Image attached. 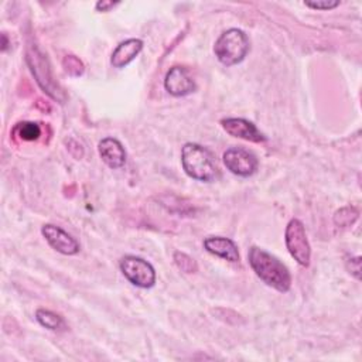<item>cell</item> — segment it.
Listing matches in <instances>:
<instances>
[{
  "label": "cell",
  "mask_w": 362,
  "mask_h": 362,
  "mask_svg": "<svg viewBox=\"0 0 362 362\" xmlns=\"http://www.w3.org/2000/svg\"><path fill=\"white\" fill-rule=\"evenodd\" d=\"M286 246L291 257L301 266L307 267L311 259V247L307 239L304 225L300 219L293 218L286 226Z\"/></svg>",
  "instance_id": "cell-4"
},
{
  "label": "cell",
  "mask_w": 362,
  "mask_h": 362,
  "mask_svg": "<svg viewBox=\"0 0 362 362\" xmlns=\"http://www.w3.org/2000/svg\"><path fill=\"white\" fill-rule=\"evenodd\" d=\"M35 320L45 328L51 329V331H64L66 328L65 321L62 320L61 315L45 310V308H38L35 311Z\"/></svg>",
  "instance_id": "cell-14"
},
{
  "label": "cell",
  "mask_w": 362,
  "mask_h": 362,
  "mask_svg": "<svg viewBox=\"0 0 362 362\" xmlns=\"http://www.w3.org/2000/svg\"><path fill=\"white\" fill-rule=\"evenodd\" d=\"M143 49V41L139 38H129L120 42L112 52L110 62L115 68H123L130 64Z\"/></svg>",
  "instance_id": "cell-13"
},
{
  "label": "cell",
  "mask_w": 362,
  "mask_h": 362,
  "mask_svg": "<svg viewBox=\"0 0 362 362\" xmlns=\"http://www.w3.org/2000/svg\"><path fill=\"white\" fill-rule=\"evenodd\" d=\"M247 260L252 270L262 281L280 293L288 291L291 286V274L286 264H283L276 256L262 247L252 246L247 252Z\"/></svg>",
  "instance_id": "cell-1"
},
{
  "label": "cell",
  "mask_w": 362,
  "mask_h": 362,
  "mask_svg": "<svg viewBox=\"0 0 362 362\" xmlns=\"http://www.w3.org/2000/svg\"><path fill=\"white\" fill-rule=\"evenodd\" d=\"M119 1H107V0H100L96 3V10L98 11H109L110 8H113L115 6H117Z\"/></svg>",
  "instance_id": "cell-20"
},
{
  "label": "cell",
  "mask_w": 362,
  "mask_h": 362,
  "mask_svg": "<svg viewBox=\"0 0 362 362\" xmlns=\"http://www.w3.org/2000/svg\"><path fill=\"white\" fill-rule=\"evenodd\" d=\"M174 260L177 263V266L184 270L185 273H192L197 270V264L194 262L192 257H189L188 255L185 253H181V252H175L174 253Z\"/></svg>",
  "instance_id": "cell-17"
},
{
  "label": "cell",
  "mask_w": 362,
  "mask_h": 362,
  "mask_svg": "<svg viewBox=\"0 0 362 362\" xmlns=\"http://www.w3.org/2000/svg\"><path fill=\"white\" fill-rule=\"evenodd\" d=\"M27 61L30 64L31 72L35 76L38 85L44 89V92H47L52 99L59 100L62 103L64 100V92L62 89L52 81L51 76V71L49 66L47 64V58H44V55L41 52H38L37 49H31L27 54Z\"/></svg>",
  "instance_id": "cell-6"
},
{
  "label": "cell",
  "mask_w": 362,
  "mask_h": 362,
  "mask_svg": "<svg viewBox=\"0 0 362 362\" xmlns=\"http://www.w3.org/2000/svg\"><path fill=\"white\" fill-rule=\"evenodd\" d=\"M358 215H359V212L355 208L346 206V208L337 211V214L334 216V222H335V225L345 228V226L352 225L358 219Z\"/></svg>",
  "instance_id": "cell-16"
},
{
  "label": "cell",
  "mask_w": 362,
  "mask_h": 362,
  "mask_svg": "<svg viewBox=\"0 0 362 362\" xmlns=\"http://www.w3.org/2000/svg\"><path fill=\"white\" fill-rule=\"evenodd\" d=\"M222 129L238 139H243L253 143L266 141V136L249 120L242 117H226L221 120Z\"/></svg>",
  "instance_id": "cell-9"
},
{
  "label": "cell",
  "mask_w": 362,
  "mask_h": 362,
  "mask_svg": "<svg viewBox=\"0 0 362 362\" xmlns=\"http://www.w3.org/2000/svg\"><path fill=\"white\" fill-rule=\"evenodd\" d=\"M14 134H17L21 140L33 141L41 136V129L34 122H23L14 127Z\"/></svg>",
  "instance_id": "cell-15"
},
{
  "label": "cell",
  "mask_w": 362,
  "mask_h": 362,
  "mask_svg": "<svg viewBox=\"0 0 362 362\" xmlns=\"http://www.w3.org/2000/svg\"><path fill=\"white\" fill-rule=\"evenodd\" d=\"M98 150H99L100 158L103 160V163L107 167L116 170V168H120V167L124 165L126 151H124V147L122 146V143L117 139H113V137L102 139L99 141Z\"/></svg>",
  "instance_id": "cell-11"
},
{
  "label": "cell",
  "mask_w": 362,
  "mask_h": 362,
  "mask_svg": "<svg viewBox=\"0 0 362 362\" xmlns=\"http://www.w3.org/2000/svg\"><path fill=\"white\" fill-rule=\"evenodd\" d=\"M304 4L310 8L315 10H331L339 6L338 0H317V1H304Z\"/></svg>",
  "instance_id": "cell-19"
},
{
  "label": "cell",
  "mask_w": 362,
  "mask_h": 362,
  "mask_svg": "<svg viewBox=\"0 0 362 362\" xmlns=\"http://www.w3.org/2000/svg\"><path fill=\"white\" fill-rule=\"evenodd\" d=\"M204 247L218 256V257H222L228 262H232V263H236L239 262V250H238V246L236 243L229 239V238H223V236H208L205 238L204 240Z\"/></svg>",
  "instance_id": "cell-12"
},
{
  "label": "cell",
  "mask_w": 362,
  "mask_h": 362,
  "mask_svg": "<svg viewBox=\"0 0 362 362\" xmlns=\"http://www.w3.org/2000/svg\"><path fill=\"white\" fill-rule=\"evenodd\" d=\"M64 66H65V71H66L68 74L75 75V76H78V75H81V74L83 72V65H82V62H81L78 58H75L74 55H66V57H65V59H64Z\"/></svg>",
  "instance_id": "cell-18"
},
{
  "label": "cell",
  "mask_w": 362,
  "mask_h": 362,
  "mask_svg": "<svg viewBox=\"0 0 362 362\" xmlns=\"http://www.w3.org/2000/svg\"><path fill=\"white\" fill-rule=\"evenodd\" d=\"M181 164L185 174L197 181L211 182L219 175L214 154L204 146L187 143L181 148Z\"/></svg>",
  "instance_id": "cell-2"
},
{
  "label": "cell",
  "mask_w": 362,
  "mask_h": 362,
  "mask_svg": "<svg viewBox=\"0 0 362 362\" xmlns=\"http://www.w3.org/2000/svg\"><path fill=\"white\" fill-rule=\"evenodd\" d=\"M223 164L235 175L250 177L256 173L259 161L252 151L240 147H230L223 153Z\"/></svg>",
  "instance_id": "cell-7"
},
{
  "label": "cell",
  "mask_w": 362,
  "mask_h": 362,
  "mask_svg": "<svg viewBox=\"0 0 362 362\" xmlns=\"http://www.w3.org/2000/svg\"><path fill=\"white\" fill-rule=\"evenodd\" d=\"M164 88L173 96H185L195 90V82L184 66H173L165 74Z\"/></svg>",
  "instance_id": "cell-10"
},
{
  "label": "cell",
  "mask_w": 362,
  "mask_h": 362,
  "mask_svg": "<svg viewBox=\"0 0 362 362\" xmlns=\"http://www.w3.org/2000/svg\"><path fill=\"white\" fill-rule=\"evenodd\" d=\"M214 52L221 64L226 66L236 65L242 62L249 52V38L242 30L229 28L215 41Z\"/></svg>",
  "instance_id": "cell-3"
},
{
  "label": "cell",
  "mask_w": 362,
  "mask_h": 362,
  "mask_svg": "<svg viewBox=\"0 0 362 362\" xmlns=\"http://www.w3.org/2000/svg\"><path fill=\"white\" fill-rule=\"evenodd\" d=\"M119 267L123 276L134 286L140 288H150L156 283V270L144 259L133 255H127L120 259Z\"/></svg>",
  "instance_id": "cell-5"
},
{
  "label": "cell",
  "mask_w": 362,
  "mask_h": 362,
  "mask_svg": "<svg viewBox=\"0 0 362 362\" xmlns=\"http://www.w3.org/2000/svg\"><path fill=\"white\" fill-rule=\"evenodd\" d=\"M41 233L48 245L62 255H76L79 252V243L64 229L52 223H47L41 228Z\"/></svg>",
  "instance_id": "cell-8"
},
{
  "label": "cell",
  "mask_w": 362,
  "mask_h": 362,
  "mask_svg": "<svg viewBox=\"0 0 362 362\" xmlns=\"http://www.w3.org/2000/svg\"><path fill=\"white\" fill-rule=\"evenodd\" d=\"M1 38H3V42H1V51H6V49H7V35L3 33V34H1Z\"/></svg>",
  "instance_id": "cell-21"
}]
</instances>
